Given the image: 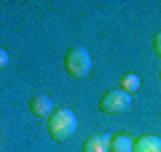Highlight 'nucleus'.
I'll return each mask as SVG.
<instances>
[{"mask_svg":"<svg viewBox=\"0 0 161 152\" xmlns=\"http://www.w3.org/2000/svg\"><path fill=\"white\" fill-rule=\"evenodd\" d=\"M46 125H48V136H51L54 141H67L70 136L75 134V128H78V118H75L73 109L59 107V109L51 112V118H48Z\"/></svg>","mask_w":161,"mask_h":152,"instance_id":"1","label":"nucleus"},{"mask_svg":"<svg viewBox=\"0 0 161 152\" xmlns=\"http://www.w3.org/2000/svg\"><path fill=\"white\" fill-rule=\"evenodd\" d=\"M64 69H67L73 78H86L92 72V53H89L83 45H75L67 51L64 56Z\"/></svg>","mask_w":161,"mask_h":152,"instance_id":"2","label":"nucleus"},{"mask_svg":"<svg viewBox=\"0 0 161 152\" xmlns=\"http://www.w3.org/2000/svg\"><path fill=\"white\" fill-rule=\"evenodd\" d=\"M129 107H132V96L124 94L121 88L105 94L102 101H99V109H102V112H108V115H121V112H126Z\"/></svg>","mask_w":161,"mask_h":152,"instance_id":"3","label":"nucleus"},{"mask_svg":"<svg viewBox=\"0 0 161 152\" xmlns=\"http://www.w3.org/2000/svg\"><path fill=\"white\" fill-rule=\"evenodd\" d=\"M30 112H32L35 118H46L48 120V118H51V112H54V101L48 99V96L40 94V96H35V99L30 101Z\"/></svg>","mask_w":161,"mask_h":152,"instance_id":"4","label":"nucleus"},{"mask_svg":"<svg viewBox=\"0 0 161 152\" xmlns=\"http://www.w3.org/2000/svg\"><path fill=\"white\" fill-rule=\"evenodd\" d=\"M132 152H161V139L156 134H145L140 139H134V149Z\"/></svg>","mask_w":161,"mask_h":152,"instance_id":"5","label":"nucleus"},{"mask_svg":"<svg viewBox=\"0 0 161 152\" xmlns=\"http://www.w3.org/2000/svg\"><path fill=\"white\" fill-rule=\"evenodd\" d=\"M83 152H110V136L97 134L83 141Z\"/></svg>","mask_w":161,"mask_h":152,"instance_id":"6","label":"nucleus"},{"mask_svg":"<svg viewBox=\"0 0 161 152\" xmlns=\"http://www.w3.org/2000/svg\"><path fill=\"white\" fill-rule=\"evenodd\" d=\"M132 149H134V139L129 134L110 136V152H132Z\"/></svg>","mask_w":161,"mask_h":152,"instance_id":"7","label":"nucleus"},{"mask_svg":"<svg viewBox=\"0 0 161 152\" xmlns=\"http://www.w3.org/2000/svg\"><path fill=\"white\" fill-rule=\"evenodd\" d=\"M118 88L124 91V94H129V96H132L134 91L140 88V78H137V75H132V72H129V75H124V78L118 80Z\"/></svg>","mask_w":161,"mask_h":152,"instance_id":"8","label":"nucleus"},{"mask_svg":"<svg viewBox=\"0 0 161 152\" xmlns=\"http://www.w3.org/2000/svg\"><path fill=\"white\" fill-rule=\"evenodd\" d=\"M6 64H8V51H6V48H0V69L6 67Z\"/></svg>","mask_w":161,"mask_h":152,"instance_id":"9","label":"nucleus"},{"mask_svg":"<svg viewBox=\"0 0 161 152\" xmlns=\"http://www.w3.org/2000/svg\"><path fill=\"white\" fill-rule=\"evenodd\" d=\"M153 48H156V53L161 56V32H158V35L153 38Z\"/></svg>","mask_w":161,"mask_h":152,"instance_id":"10","label":"nucleus"},{"mask_svg":"<svg viewBox=\"0 0 161 152\" xmlns=\"http://www.w3.org/2000/svg\"><path fill=\"white\" fill-rule=\"evenodd\" d=\"M158 80H161V72H158Z\"/></svg>","mask_w":161,"mask_h":152,"instance_id":"11","label":"nucleus"}]
</instances>
